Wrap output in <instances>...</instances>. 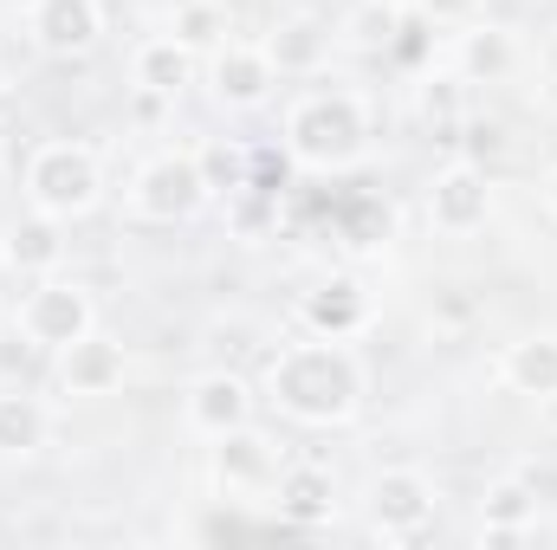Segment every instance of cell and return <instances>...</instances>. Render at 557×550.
I'll use <instances>...</instances> for the list:
<instances>
[{"label": "cell", "mask_w": 557, "mask_h": 550, "mask_svg": "<svg viewBox=\"0 0 557 550\" xmlns=\"http://www.w3.org/2000/svg\"><path fill=\"white\" fill-rule=\"evenodd\" d=\"M298 324H305L311 337H357V330L370 324V291H363L357 278H324V285L305 291Z\"/></svg>", "instance_id": "obj_13"}, {"label": "cell", "mask_w": 557, "mask_h": 550, "mask_svg": "<svg viewBox=\"0 0 557 550\" xmlns=\"http://www.w3.org/2000/svg\"><path fill=\"white\" fill-rule=\"evenodd\" d=\"M370 142V117H363V98L344 91V85H324V91H305L292 111H285V149L298 168H318V175H337L363 155Z\"/></svg>", "instance_id": "obj_2"}, {"label": "cell", "mask_w": 557, "mask_h": 550, "mask_svg": "<svg viewBox=\"0 0 557 550\" xmlns=\"http://www.w3.org/2000/svg\"><path fill=\"white\" fill-rule=\"evenodd\" d=\"M506 149V130L499 124H473V137H467V155L480 162V155H499Z\"/></svg>", "instance_id": "obj_26"}, {"label": "cell", "mask_w": 557, "mask_h": 550, "mask_svg": "<svg viewBox=\"0 0 557 550\" xmlns=\"http://www.w3.org/2000/svg\"><path fill=\"white\" fill-rule=\"evenodd\" d=\"M273 499H278V518H285V525L318 532V525H331V512H337V479H331V466H318V460H292V466L273 473Z\"/></svg>", "instance_id": "obj_11"}, {"label": "cell", "mask_w": 557, "mask_h": 550, "mask_svg": "<svg viewBox=\"0 0 557 550\" xmlns=\"http://www.w3.org/2000/svg\"><path fill=\"white\" fill-rule=\"evenodd\" d=\"M188 427H195L201 440H221V434H234V427H253V383L234 376V370L195 376V389H188Z\"/></svg>", "instance_id": "obj_10"}, {"label": "cell", "mask_w": 557, "mask_h": 550, "mask_svg": "<svg viewBox=\"0 0 557 550\" xmlns=\"http://www.w3.org/2000/svg\"><path fill=\"white\" fill-rule=\"evenodd\" d=\"M273 85H278V72L260 39H221L208 52V91H214L221 111H260L273 98Z\"/></svg>", "instance_id": "obj_7"}, {"label": "cell", "mask_w": 557, "mask_h": 550, "mask_svg": "<svg viewBox=\"0 0 557 550\" xmlns=\"http://www.w3.org/2000/svg\"><path fill=\"white\" fill-rule=\"evenodd\" d=\"M131 78H137V91L149 98H182L188 85H195V52L175 39V33H156V39H143L137 59H131Z\"/></svg>", "instance_id": "obj_19"}, {"label": "cell", "mask_w": 557, "mask_h": 550, "mask_svg": "<svg viewBox=\"0 0 557 550\" xmlns=\"http://www.w3.org/2000/svg\"><path fill=\"white\" fill-rule=\"evenodd\" d=\"M0 260H7L20 278L59 273V260H65V221H52V214L26 208V214L7 227V240H0Z\"/></svg>", "instance_id": "obj_15"}, {"label": "cell", "mask_w": 557, "mask_h": 550, "mask_svg": "<svg viewBox=\"0 0 557 550\" xmlns=\"http://www.w3.org/2000/svg\"><path fill=\"white\" fill-rule=\"evenodd\" d=\"M454 65H460L467 85H499L519 65V39L506 26H493V20H473V26L454 33Z\"/></svg>", "instance_id": "obj_17"}, {"label": "cell", "mask_w": 557, "mask_h": 550, "mask_svg": "<svg viewBox=\"0 0 557 550\" xmlns=\"http://www.w3.org/2000/svg\"><path fill=\"white\" fill-rule=\"evenodd\" d=\"M499 383L512 389V396H557V330H532V337H519V343H506V357H499Z\"/></svg>", "instance_id": "obj_20"}, {"label": "cell", "mask_w": 557, "mask_h": 550, "mask_svg": "<svg viewBox=\"0 0 557 550\" xmlns=\"http://www.w3.org/2000/svg\"><path fill=\"white\" fill-rule=\"evenodd\" d=\"M545 201H552V214H557V168L545 175Z\"/></svg>", "instance_id": "obj_27"}, {"label": "cell", "mask_w": 557, "mask_h": 550, "mask_svg": "<svg viewBox=\"0 0 557 550\" xmlns=\"http://www.w3.org/2000/svg\"><path fill=\"white\" fill-rule=\"evenodd\" d=\"M7 85H13V78H7V59H0V98H7Z\"/></svg>", "instance_id": "obj_29"}, {"label": "cell", "mask_w": 557, "mask_h": 550, "mask_svg": "<svg viewBox=\"0 0 557 550\" xmlns=\"http://www.w3.org/2000/svg\"><path fill=\"white\" fill-rule=\"evenodd\" d=\"M131 376V357H124V343H111V337H78L72 350H59V389L65 396H111L117 383Z\"/></svg>", "instance_id": "obj_12"}, {"label": "cell", "mask_w": 557, "mask_h": 550, "mask_svg": "<svg viewBox=\"0 0 557 550\" xmlns=\"http://www.w3.org/2000/svg\"><path fill=\"white\" fill-rule=\"evenodd\" d=\"M195 155H201L208 195H247V188H253V162H247V149H234V142H201Z\"/></svg>", "instance_id": "obj_24"}, {"label": "cell", "mask_w": 557, "mask_h": 550, "mask_svg": "<svg viewBox=\"0 0 557 550\" xmlns=\"http://www.w3.org/2000/svg\"><path fill=\"white\" fill-rule=\"evenodd\" d=\"M267 402L298 427H344L363 402V357L350 337H298L267 357Z\"/></svg>", "instance_id": "obj_1"}, {"label": "cell", "mask_w": 557, "mask_h": 550, "mask_svg": "<svg viewBox=\"0 0 557 550\" xmlns=\"http://www.w3.org/2000/svg\"><path fill=\"white\" fill-rule=\"evenodd\" d=\"M416 13L428 26H473L480 20V0H416Z\"/></svg>", "instance_id": "obj_25"}, {"label": "cell", "mask_w": 557, "mask_h": 550, "mask_svg": "<svg viewBox=\"0 0 557 550\" xmlns=\"http://www.w3.org/2000/svg\"><path fill=\"white\" fill-rule=\"evenodd\" d=\"M376 7H396V13H416V0H376Z\"/></svg>", "instance_id": "obj_28"}, {"label": "cell", "mask_w": 557, "mask_h": 550, "mask_svg": "<svg viewBox=\"0 0 557 550\" xmlns=\"http://www.w3.org/2000/svg\"><path fill=\"white\" fill-rule=\"evenodd\" d=\"M169 33L201 59V52H214V46L227 39V20H221V7H214V0H182V7L169 13Z\"/></svg>", "instance_id": "obj_22"}, {"label": "cell", "mask_w": 557, "mask_h": 550, "mask_svg": "<svg viewBox=\"0 0 557 550\" xmlns=\"http://www.w3.org/2000/svg\"><path fill=\"white\" fill-rule=\"evenodd\" d=\"M532 525H539V486L525 473L493 479L486 486V505H480V538L486 545H519Z\"/></svg>", "instance_id": "obj_18"}, {"label": "cell", "mask_w": 557, "mask_h": 550, "mask_svg": "<svg viewBox=\"0 0 557 550\" xmlns=\"http://www.w3.org/2000/svg\"><path fill=\"white\" fill-rule=\"evenodd\" d=\"M273 473H278V453L260 427H234V434L214 440V479L227 492H260V486H273Z\"/></svg>", "instance_id": "obj_16"}, {"label": "cell", "mask_w": 557, "mask_h": 550, "mask_svg": "<svg viewBox=\"0 0 557 550\" xmlns=\"http://www.w3.org/2000/svg\"><path fill=\"white\" fill-rule=\"evenodd\" d=\"M403 20H409V13H396V7L357 0V7H350V20H344V39H350L357 52H389V46H396V33H403Z\"/></svg>", "instance_id": "obj_23"}, {"label": "cell", "mask_w": 557, "mask_h": 550, "mask_svg": "<svg viewBox=\"0 0 557 550\" xmlns=\"http://www.w3.org/2000/svg\"><path fill=\"white\" fill-rule=\"evenodd\" d=\"M98 195H104V162L91 142L52 137L26 155V208H39L52 221H78L98 208Z\"/></svg>", "instance_id": "obj_3"}, {"label": "cell", "mask_w": 557, "mask_h": 550, "mask_svg": "<svg viewBox=\"0 0 557 550\" xmlns=\"http://www.w3.org/2000/svg\"><path fill=\"white\" fill-rule=\"evenodd\" d=\"M46 434H52V409H46L39 396H20V389L0 396V460H26V453H39Z\"/></svg>", "instance_id": "obj_21"}, {"label": "cell", "mask_w": 557, "mask_h": 550, "mask_svg": "<svg viewBox=\"0 0 557 550\" xmlns=\"http://www.w3.org/2000/svg\"><path fill=\"white\" fill-rule=\"evenodd\" d=\"M493 221V182L473 155H454L447 168H434L428 182V227L447 234V240H467Z\"/></svg>", "instance_id": "obj_6"}, {"label": "cell", "mask_w": 557, "mask_h": 550, "mask_svg": "<svg viewBox=\"0 0 557 550\" xmlns=\"http://www.w3.org/2000/svg\"><path fill=\"white\" fill-rule=\"evenodd\" d=\"M201 201H208V175H201L195 149H162V155H149L131 175V214L149 221V227H175Z\"/></svg>", "instance_id": "obj_5"}, {"label": "cell", "mask_w": 557, "mask_h": 550, "mask_svg": "<svg viewBox=\"0 0 557 550\" xmlns=\"http://www.w3.org/2000/svg\"><path fill=\"white\" fill-rule=\"evenodd\" d=\"M260 46H267V59H273L278 78H318V72L331 65V26H324V20H311V13L278 20Z\"/></svg>", "instance_id": "obj_14"}, {"label": "cell", "mask_w": 557, "mask_h": 550, "mask_svg": "<svg viewBox=\"0 0 557 550\" xmlns=\"http://www.w3.org/2000/svg\"><path fill=\"white\" fill-rule=\"evenodd\" d=\"M363 505H370V525L383 538H421L434 525V486H428V473H416V466H383L370 479Z\"/></svg>", "instance_id": "obj_8"}, {"label": "cell", "mask_w": 557, "mask_h": 550, "mask_svg": "<svg viewBox=\"0 0 557 550\" xmlns=\"http://www.w3.org/2000/svg\"><path fill=\"white\" fill-rule=\"evenodd\" d=\"M13 330L33 343V350H72L78 337H91L98 330V304H91V291L78 285V278H33L26 285V298H20V311H13Z\"/></svg>", "instance_id": "obj_4"}, {"label": "cell", "mask_w": 557, "mask_h": 550, "mask_svg": "<svg viewBox=\"0 0 557 550\" xmlns=\"http://www.w3.org/2000/svg\"><path fill=\"white\" fill-rule=\"evenodd\" d=\"M26 33L46 59H85L104 39V0H33Z\"/></svg>", "instance_id": "obj_9"}]
</instances>
